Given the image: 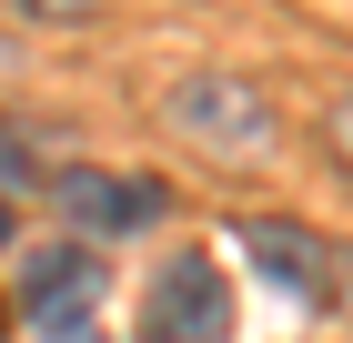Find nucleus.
<instances>
[{
    "label": "nucleus",
    "instance_id": "nucleus-1",
    "mask_svg": "<svg viewBox=\"0 0 353 343\" xmlns=\"http://www.w3.org/2000/svg\"><path fill=\"white\" fill-rule=\"evenodd\" d=\"M172 132L182 141H202L212 161H263L272 141H283V121H272V101L252 91V81H232V71H202V81H182L172 91Z\"/></svg>",
    "mask_w": 353,
    "mask_h": 343
},
{
    "label": "nucleus",
    "instance_id": "nucleus-2",
    "mask_svg": "<svg viewBox=\"0 0 353 343\" xmlns=\"http://www.w3.org/2000/svg\"><path fill=\"white\" fill-rule=\"evenodd\" d=\"M232 333V293H222V263L202 253H172L141 293V343H222Z\"/></svg>",
    "mask_w": 353,
    "mask_h": 343
},
{
    "label": "nucleus",
    "instance_id": "nucleus-3",
    "mask_svg": "<svg viewBox=\"0 0 353 343\" xmlns=\"http://www.w3.org/2000/svg\"><path fill=\"white\" fill-rule=\"evenodd\" d=\"M21 293H30V313H41V333H71V323L101 303V263H91L81 242H51V253H30Z\"/></svg>",
    "mask_w": 353,
    "mask_h": 343
},
{
    "label": "nucleus",
    "instance_id": "nucleus-4",
    "mask_svg": "<svg viewBox=\"0 0 353 343\" xmlns=\"http://www.w3.org/2000/svg\"><path fill=\"white\" fill-rule=\"evenodd\" d=\"M61 212L81 222V233H141L152 212H162V192L152 182H132V172H61Z\"/></svg>",
    "mask_w": 353,
    "mask_h": 343
},
{
    "label": "nucleus",
    "instance_id": "nucleus-5",
    "mask_svg": "<svg viewBox=\"0 0 353 343\" xmlns=\"http://www.w3.org/2000/svg\"><path fill=\"white\" fill-rule=\"evenodd\" d=\"M243 253L272 273V283L293 293V303H323V273H333V253L313 233H293V222H243Z\"/></svg>",
    "mask_w": 353,
    "mask_h": 343
},
{
    "label": "nucleus",
    "instance_id": "nucleus-6",
    "mask_svg": "<svg viewBox=\"0 0 353 343\" xmlns=\"http://www.w3.org/2000/svg\"><path fill=\"white\" fill-rule=\"evenodd\" d=\"M323 141H333V161H343V172H353V91H343V101L323 111Z\"/></svg>",
    "mask_w": 353,
    "mask_h": 343
},
{
    "label": "nucleus",
    "instance_id": "nucleus-7",
    "mask_svg": "<svg viewBox=\"0 0 353 343\" xmlns=\"http://www.w3.org/2000/svg\"><path fill=\"white\" fill-rule=\"evenodd\" d=\"M323 303H333V313H353V253H333V273H323Z\"/></svg>",
    "mask_w": 353,
    "mask_h": 343
},
{
    "label": "nucleus",
    "instance_id": "nucleus-8",
    "mask_svg": "<svg viewBox=\"0 0 353 343\" xmlns=\"http://www.w3.org/2000/svg\"><path fill=\"white\" fill-rule=\"evenodd\" d=\"M21 10H41V21H91L101 0H21Z\"/></svg>",
    "mask_w": 353,
    "mask_h": 343
},
{
    "label": "nucleus",
    "instance_id": "nucleus-9",
    "mask_svg": "<svg viewBox=\"0 0 353 343\" xmlns=\"http://www.w3.org/2000/svg\"><path fill=\"white\" fill-rule=\"evenodd\" d=\"M0 242H10V212H0Z\"/></svg>",
    "mask_w": 353,
    "mask_h": 343
},
{
    "label": "nucleus",
    "instance_id": "nucleus-10",
    "mask_svg": "<svg viewBox=\"0 0 353 343\" xmlns=\"http://www.w3.org/2000/svg\"><path fill=\"white\" fill-rule=\"evenodd\" d=\"M0 323H10V313H0Z\"/></svg>",
    "mask_w": 353,
    "mask_h": 343
}]
</instances>
